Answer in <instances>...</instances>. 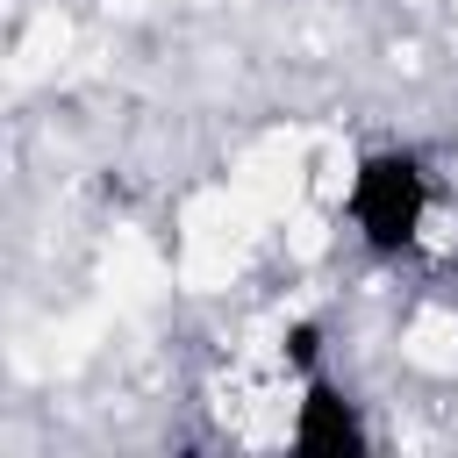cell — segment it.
<instances>
[{"mask_svg":"<svg viewBox=\"0 0 458 458\" xmlns=\"http://www.w3.org/2000/svg\"><path fill=\"white\" fill-rule=\"evenodd\" d=\"M344 200H351V222H358L379 250L415 243V229L429 222V186H422V172H415L408 157H365V165L351 172Z\"/></svg>","mask_w":458,"mask_h":458,"instance_id":"6da1fadb","label":"cell"},{"mask_svg":"<svg viewBox=\"0 0 458 458\" xmlns=\"http://www.w3.org/2000/svg\"><path fill=\"white\" fill-rule=\"evenodd\" d=\"M401 351H408L415 365H429V372H451V365H458V315H444V308L415 315L408 336H401Z\"/></svg>","mask_w":458,"mask_h":458,"instance_id":"7a4b0ae2","label":"cell"},{"mask_svg":"<svg viewBox=\"0 0 458 458\" xmlns=\"http://www.w3.org/2000/svg\"><path fill=\"white\" fill-rule=\"evenodd\" d=\"M293 444H301V451H322V444H358V429H351V415H336V408H329V394H315V401H308V422L293 429Z\"/></svg>","mask_w":458,"mask_h":458,"instance_id":"3957f363","label":"cell"}]
</instances>
